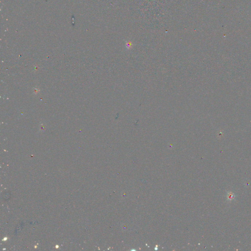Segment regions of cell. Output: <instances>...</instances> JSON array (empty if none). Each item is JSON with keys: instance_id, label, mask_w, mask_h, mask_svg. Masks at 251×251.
Returning a JSON list of instances; mask_svg holds the SVG:
<instances>
[{"instance_id": "6da1fadb", "label": "cell", "mask_w": 251, "mask_h": 251, "mask_svg": "<svg viewBox=\"0 0 251 251\" xmlns=\"http://www.w3.org/2000/svg\"><path fill=\"white\" fill-rule=\"evenodd\" d=\"M235 199V195L232 191H228L227 193V200L228 201L231 202Z\"/></svg>"}]
</instances>
